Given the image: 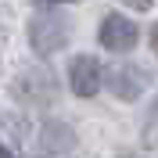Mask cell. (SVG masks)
<instances>
[{"mask_svg":"<svg viewBox=\"0 0 158 158\" xmlns=\"http://www.w3.org/2000/svg\"><path fill=\"white\" fill-rule=\"evenodd\" d=\"M29 40L36 54H54L58 47H65L69 40V25L58 18V15H36L29 25Z\"/></svg>","mask_w":158,"mask_h":158,"instance_id":"6da1fadb","label":"cell"},{"mask_svg":"<svg viewBox=\"0 0 158 158\" xmlns=\"http://www.w3.org/2000/svg\"><path fill=\"white\" fill-rule=\"evenodd\" d=\"M101 83H104V69H101L97 58H90V54H79V58H72L69 65V86L76 97H94L101 90Z\"/></svg>","mask_w":158,"mask_h":158,"instance_id":"7a4b0ae2","label":"cell"},{"mask_svg":"<svg viewBox=\"0 0 158 158\" xmlns=\"http://www.w3.org/2000/svg\"><path fill=\"white\" fill-rule=\"evenodd\" d=\"M101 43H104V47L108 50H115V54H122V50H133L137 47V25H133V22L126 18V15H108V18L101 22Z\"/></svg>","mask_w":158,"mask_h":158,"instance_id":"3957f363","label":"cell"},{"mask_svg":"<svg viewBox=\"0 0 158 158\" xmlns=\"http://www.w3.org/2000/svg\"><path fill=\"white\" fill-rule=\"evenodd\" d=\"M148 83H151V76L144 69H137V65H115V69H108V86H111V94L122 97V101L140 97V94L148 90Z\"/></svg>","mask_w":158,"mask_h":158,"instance_id":"277c9868","label":"cell"},{"mask_svg":"<svg viewBox=\"0 0 158 158\" xmlns=\"http://www.w3.org/2000/svg\"><path fill=\"white\" fill-rule=\"evenodd\" d=\"M151 47H155V54H158V25L151 29Z\"/></svg>","mask_w":158,"mask_h":158,"instance_id":"5b68a950","label":"cell"},{"mask_svg":"<svg viewBox=\"0 0 158 158\" xmlns=\"http://www.w3.org/2000/svg\"><path fill=\"white\" fill-rule=\"evenodd\" d=\"M36 4H47L50 7V4H76V0H36Z\"/></svg>","mask_w":158,"mask_h":158,"instance_id":"8992f818","label":"cell"},{"mask_svg":"<svg viewBox=\"0 0 158 158\" xmlns=\"http://www.w3.org/2000/svg\"><path fill=\"white\" fill-rule=\"evenodd\" d=\"M126 4H137V7H148V0H126Z\"/></svg>","mask_w":158,"mask_h":158,"instance_id":"52a82bcc","label":"cell"},{"mask_svg":"<svg viewBox=\"0 0 158 158\" xmlns=\"http://www.w3.org/2000/svg\"><path fill=\"white\" fill-rule=\"evenodd\" d=\"M0 158H11V151H7V148H4V144H0Z\"/></svg>","mask_w":158,"mask_h":158,"instance_id":"ba28073f","label":"cell"},{"mask_svg":"<svg viewBox=\"0 0 158 158\" xmlns=\"http://www.w3.org/2000/svg\"><path fill=\"white\" fill-rule=\"evenodd\" d=\"M155 111H158V101H155Z\"/></svg>","mask_w":158,"mask_h":158,"instance_id":"9c48e42d","label":"cell"}]
</instances>
